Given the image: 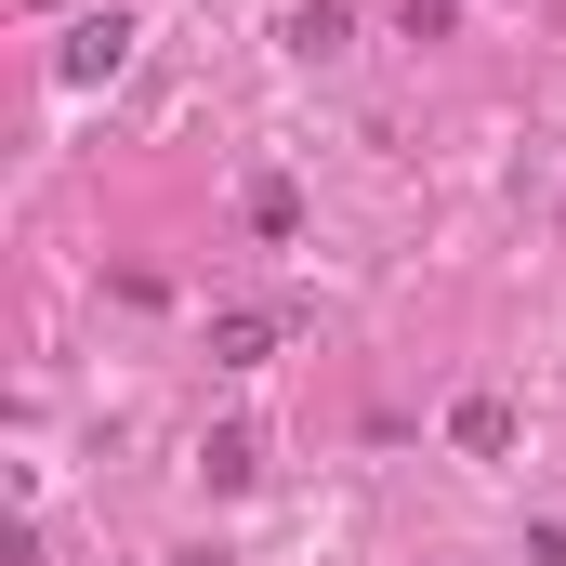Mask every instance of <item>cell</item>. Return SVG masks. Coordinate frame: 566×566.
<instances>
[{
    "mask_svg": "<svg viewBox=\"0 0 566 566\" xmlns=\"http://www.w3.org/2000/svg\"><path fill=\"white\" fill-rule=\"evenodd\" d=\"M448 434H461L474 461H501V448H514V409H501V396H474V409H461V422H448Z\"/></svg>",
    "mask_w": 566,
    "mask_h": 566,
    "instance_id": "277c9868",
    "label": "cell"
},
{
    "mask_svg": "<svg viewBox=\"0 0 566 566\" xmlns=\"http://www.w3.org/2000/svg\"><path fill=\"white\" fill-rule=\"evenodd\" d=\"M185 566H211V554H185Z\"/></svg>",
    "mask_w": 566,
    "mask_h": 566,
    "instance_id": "52a82bcc",
    "label": "cell"
},
{
    "mask_svg": "<svg viewBox=\"0 0 566 566\" xmlns=\"http://www.w3.org/2000/svg\"><path fill=\"white\" fill-rule=\"evenodd\" d=\"M119 53H133V13H80V27H66V53H53V80H66V93H93V80H119Z\"/></svg>",
    "mask_w": 566,
    "mask_h": 566,
    "instance_id": "6da1fadb",
    "label": "cell"
},
{
    "mask_svg": "<svg viewBox=\"0 0 566 566\" xmlns=\"http://www.w3.org/2000/svg\"><path fill=\"white\" fill-rule=\"evenodd\" d=\"M277 40L303 53V66H329V53L356 40V13H343V0H290V27H277Z\"/></svg>",
    "mask_w": 566,
    "mask_h": 566,
    "instance_id": "7a4b0ae2",
    "label": "cell"
},
{
    "mask_svg": "<svg viewBox=\"0 0 566 566\" xmlns=\"http://www.w3.org/2000/svg\"><path fill=\"white\" fill-rule=\"evenodd\" d=\"M277 329H290V316L238 303V316H211V356H224V369H264V356H277Z\"/></svg>",
    "mask_w": 566,
    "mask_h": 566,
    "instance_id": "3957f363",
    "label": "cell"
},
{
    "mask_svg": "<svg viewBox=\"0 0 566 566\" xmlns=\"http://www.w3.org/2000/svg\"><path fill=\"white\" fill-rule=\"evenodd\" d=\"M198 474H211V488H251V474H264V448H251V434H211V448H198Z\"/></svg>",
    "mask_w": 566,
    "mask_h": 566,
    "instance_id": "5b68a950",
    "label": "cell"
},
{
    "mask_svg": "<svg viewBox=\"0 0 566 566\" xmlns=\"http://www.w3.org/2000/svg\"><path fill=\"white\" fill-rule=\"evenodd\" d=\"M251 224H264V238H303V185H277V171H264V185H251Z\"/></svg>",
    "mask_w": 566,
    "mask_h": 566,
    "instance_id": "8992f818",
    "label": "cell"
}]
</instances>
